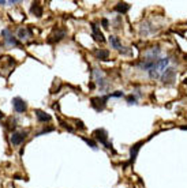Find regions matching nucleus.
<instances>
[{"instance_id":"nucleus-8","label":"nucleus","mask_w":187,"mask_h":188,"mask_svg":"<svg viewBox=\"0 0 187 188\" xmlns=\"http://www.w3.org/2000/svg\"><path fill=\"white\" fill-rule=\"evenodd\" d=\"M31 34H33V30H31V29L21 27V29H18V33H16V36H18L19 40L26 41L29 37H31Z\"/></svg>"},{"instance_id":"nucleus-2","label":"nucleus","mask_w":187,"mask_h":188,"mask_svg":"<svg viewBox=\"0 0 187 188\" xmlns=\"http://www.w3.org/2000/svg\"><path fill=\"white\" fill-rule=\"evenodd\" d=\"M2 36L4 38V42L7 46H21L19 41L16 40V37H14L13 34L10 33V30H7V29L2 30Z\"/></svg>"},{"instance_id":"nucleus-6","label":"nucleus","mask_w":187,"mask_h":188,"mask_svg":"<svg viewBox=\"0 0 187 188\" xmlns=\"http://www.w3.org/2000/svg\"><path fill=\"white\" fill-rule=\"evenodd\" d=\"M13 107H14V109H15V112H18V113H23L28 109V105H26V102L23 101L21 97H15V98L13 99Z\"/></svg>"},{"instance_id":"nucleus-11","label":"nucleus","mask_w":187,"mask_h":188,"mask_svg":"<svg viewBox=\"0 0 187 188\" xmlns=\"http://www.w3.org/2000/svg\"><path fill=\"white\" fill-rule=\"evenodd\" d=\"M53 38H49V42H59L60 40H63L64 37H66V30H63V29H59V30L56 31V33L53 34V36H51Z\"/></svg>"},{"instance_id":"nucleus-12","label":"nucleus","mask_w":187,"mask_h":188,"mask_svg":"<svg viewBox=\"0 0 187 188\" xmlns=\"http://www.w3.org/2000/svg\"><path fill=\"white\" fill-rule=\"evenodd\" d=\"M30 13L34 14L37 18H40V16L42 15V5L40 4V3H33L30 7Z\"/></svg>"},{"instance_id":"nucleus-15","label":"nucleus","mask_w":187,"mask_h":188,"mask_svg":"<svg viewBox=\"0 0 187 188\" xmlns=\"http://www.w3.org/2000/svg\"><path fill=\"white\" fill-rule=\"evenodd\" d=\"M128 10H130V4L127 3H118L115 5V11H118L119 14H126Z\"/></svg>"},{"instance_id":"nucleus-20","label":"nucleus","mask_w":187,"mask_h":188,"mask_svg":"<svg viewBox=\"0 0 187 188\" xmlns=\"http://www.w3.org/2000/svg\"><path fill=\"white\" fill-rule=\"evenodd\" d=\"M49 131H53V127H49V128H44V130L41 132H38V134L36 135V136H40V135H44V134H46V132H49Z\"/></svg>"},{"instance_id":"nucleus-17","label":"nucleus","mask_w":187,"mask_h":188,"mask_svg":"<svg viewBox=\"0 0 187 188\" xmlns=\"http://www.w3.org/2000/svg\"><path fill=\"white\" fill-rule=\"evenodd\" d=\"M149 76H150V79H157L160 76V72L159 70H157V67H154V68L149 70Z\"/></svg>"},{"instance_id":"nucleus-26","label":"nucleus","mask_w":187,"mask_h":188,"mask_svg":"<svg viewBox=\"0 0 187 188\" xmlns=\"http://www.w3.org/2000/svg\"><path fill=\"white\" fill-rule=\"evenodd\" d=\"M180 128H182V130H187V127H186V125H183V127H180Z\"/></svg>"},{"instance_id":"nucleus-4","label":"nucleus","mask_w":187,"mask_h":188,"mask_svg":"<svg viewBox=\"0 0 187 188\" xmlns=\"http://www.w3.org/2000/svg\"><path fill=\"white\" fill-rule=\"evenodd\" d=\"M109 98V96H105V97H94V98L90 99L92 102V107L94 108L97 112H101V110L105 108V104H107V99Z\"/></svg>"},{"instance_id":"nucleus-23","label":"nucleus","mask_w":187,"mask_h":188,"mask_svg":"<svg viewBox=\"0 0 187 188\" xmlns=\"http://www.w3.org/2000/svg\"><path fill=\"white\" fill-rule=\"evenodd\" d=\"M77 125H78V127H79V128H85L83 123H82V121H81V120H77Z\"/></svg>"},{"instance_id":"nucleus-16","label":"nucleus","mask_w":187,"mask_h":188,"mask_svg":"<svg viewBox=\"0 0 187 188\" xmlns=\"http://www.w3.org/2000/svg\"><path fill=\"white\" fill-rule=\"evenodd\" d=\"M94 55H96V57L100 59V60H108V57H109V52H108L107 49H100V51H96Z\"/></svg>"},{"instance_id":"nucleus-18","label":"nucleus","mask_w":187,"mask_h":188,"mask_svg":"<svg viewBox=\"0 0 187 188\" xmlns=\"http://www.w3.org/2000/svg\"><path fill=\"white\" fill-rule=\"evenodd\" d=\"M82 139L85 140V142H86L87 143V145H89L90 146V147H92V149H94V150H97V143H96L94 142V140H92V139H87V138H82Z\"/></svg>"},{"instance_id":"nucleus-9","label":"nucleus","mask_w":187,"mask_h":188,"mask_svg":"<svg viewBox=\"0 0 187 188\" xmlns=\"http://www.w3.org/2000/svg\"><path fill=\"white\" fill-rule=\"evenodd\" d=\"M142 145H144V142H138L134 146H131V149H130V161L131 162H134V161L137 160V155H138V151Z\"/></svg>"},{"instance_id":"nucleus-22","label":"nucleus","mask_w":187,"mask_h":188,"mask_svg":"<svg viewBox=\"0 0 187 188\" xmlns=\"http://www.w3.org/2000/svg\"><path fill=\"white\" fill-rule=\"evenodd\" d=\"M101 22H103V27L104 29H108V27H109V22H108V19H103V20H101Z\"/></svg>"},{"instance_id":"nucleus-13","label":"nucleus","mask_w":187,"mask_h":188,"mask_svg":"<svg viewBox=\"0 0 187 188\" xmlns=\"http://www.w3.org/2000/svg\"><path fill=\"white\" fill-rule=\"evenodd\" d=\"M109 44L113 49H118V51H122V44H120V40H119L116 36H109Z\"/></svg>"},{"instance_id":"nucleus-1","label":"nucleus","mask_w":187,"mask_h":188,"mask_svg":"<svg viewBox=\"0 0 187 188\" xmlns=\"http://www.w3.org/2000/svg\"><path fill=\"white\" fill-rule=\"evenodd\" d=\"M93 136L96 138V139L98 140V142L101 143V145H104L107 149H112V145H111L109 142H108V132L104 130V128H100V130H96L93 132Z\"/></svg>"},{"instance_id":"nucleus-10","label":"nucleus","mask_w":187,"mask_h":188,"mask_svg":"<svg viewBox=\"0 0 187 188\" xmlns=\"http://www.w3.org/2000/svg\"><path fill=\"white\" fill-rule=\"evenodd\" d=\"M92 30H93V37H94L97 41H100V42H104L105 41L104 34L101 33V30L98 29V26L96 25V23H92Z\"/></svg>"},{"instance_id":"nucleus-7","label":"nucleus","mask_w":187,"mask_h":188,"mask_svg":"<svg viewBox=\"0 0 187 188\" xmlns=\"http://www.w3.org/2000/svg\"><path fill=\"white\" fill-rule=\"evenodd\" d=\"M93 75H94L96 83H97L101 89H104V87L108 85L107 79H105V76H104V74H103V71H101V70H94V71H93Z\"/></svg>"},{"instance_id":"nucleus-5","label":"nucleus","mask_w":187,"mask_h":188,"mask_svg":"<svg viewBox=\"0 0 187 188\" xmlns=\"http://www.w3.org/2000/svg\"><path fill=\"white\" fill-rule=\"evenodd\" d=\"M26 135H28V132L26 131H22V132H18V131H14L13 134H11V143H13L14 146H19L21 143H23V140L26 139Z\"/></svg>"},{"instance_id":"nucleus-14","label":"nucleus","mask_w":187,"mask_h":188,"mask_svg":"<svg viewBox=\"0 0 187 188\" xmlns=\"http://www.w3.org/2000/svg\"><path fill=\"white\" fill-rule=\"evenodd\" d=\"M36 116H37V119H38V121H41V123H45V121H49V120H51V116H49L48 113L42 112V110H40V109H36Z\"/></svg>"},{"instance_id":"nucleus-3","label":"nucleus","mask_w":187,"mask_h":188,"mask_svg":"<svg viewBox=\"0 0 187 188\" xmlns=\"http://www.w3.org/2000/svg\"><path fill=\"white\" fill-rule=\"evenodd\" d=\"M175 78H176V70H174L172 67H168L161 75V81L163 83H167V85H171L174 83Z\"/></svg>"},{"instance_id":"nucleus-21","label":"nucleus","mask_w":187,"mask_h":188,"mask_svg":"<svg viewBox=\"0 0 187 188\" xmlns=\"http://www.w3.org/2000/svg\"><path fill=\"white\" fill-rule=\"evenodd\" d=\"M108 96H109V97H122V96H123V92H120V90H119V92L112 93V94H108Z\"/></svg>"},{"instance_id":"nucleus-19","label":"nucleus","mask_w":187,"mask_h":188,"mask_svg":"<svg viewBox=\"0 0 187 188\" xmlns=\"http://www.w3.org/2000/svg\"><path fill=\"white\" fill-rule=\"evenodd\" d=\"M127 104L128 105H135L137 104V96H134V94H130V96L127 97Z\"/></svg>"},{"instance_id":"nucleus-24","label":"nucleus","mask_w":187,"mask_h":188,"mask_svg":"<svg viewBox=\"0 0 187 188\" xmlns=\"http://www.w3.org/2000/svg\"><path fill=\"white\" fill-rule=\"evenodd\" d=\"M6 3H7V2H4V0H0V4H2V5L6 4Z\"/></svg>"},{"instance_id":"nucleus-25","label":"nucleus","mask_w":187,"mask_h":188,"mask_svg":"<svg viewBox=\"0 0 187 188\" xmlns=\"http://www.w3.org/2000/svg\"><path fill=\"white\" fill-rule=\"evenodd\" d=\"M3 116H4V114H3V113H2V110H0V120L3 119Z\"/></svg>"}]
</instances>
